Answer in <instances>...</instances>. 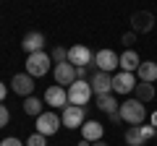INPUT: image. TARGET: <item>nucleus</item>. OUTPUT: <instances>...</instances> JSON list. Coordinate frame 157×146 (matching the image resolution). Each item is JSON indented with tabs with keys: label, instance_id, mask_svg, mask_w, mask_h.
I'll use <instances>...</instances> for the list:
<instances>
[{
	"label": "nucleus",
	"instance_id": "obj_25",
	"mask_svg": "<svg viewBox=\"0 0 157 146\" xmlns=\"http://www.w3.org/2000/svg\"><path fill=\"white\" fill-rule=\"evenodd\" d=\"M8 120H11V112H8V107L0 102V128H3V125H8Z\"/></svg>",
	"mask_w": 157,
	"mask_h": 146
},
{
	"label": "nucleus",
	"instance_id": "obj_17",
	"mask_svg": "<svg viewBox=\"0 0 157 146\" xmlns=\"http://www.w3.org/2000/svg\"><path fill=\"white\" fill-rule=\"evenodd\" d=\"M155 94H157L155 84H147V81H139V84H136V89H134V99L144 102V104L155 99Z\"/></svg>",
	"mask_w": 157,
	"mask_h": 146
},
{
	"label": "nucleus",
	"instance_id": "obj_2",
	"mask_svg": "<svg viewBox=\"0 0 157 146\" xmlns=\"http://www.w3.org/2000/svg\"><path fill=\"white\" fill-rule=\"evenodd\" d=\"M94 97V91H92V84L89 81H73L71 86H68V104H78V107H84L89 104V99Z\"/></svg>",
	"mask_w": 157,
	"mask_h": 146
},
{
	"label": "nucleus",
	"instance_id": "obj_28",
	"mask_svg": "<svg viewBox=\"0 0 157 146\" xmlns=\"http://www.w3.org/2000/svg\"><path fill=\"white\" fill-rule=\"evenodd\" d=\"M86 73H89V68H86V65H78V68H76V78H81V81H89V78H86Z\"/></svg>",
	"mask_w": 157,
	"mask_h": 146
},
{
	"label": "nucleus",
	"instance_id": "obj_6",
	"mask_svg": "<svg viewBox=\"0 0 157 146\" xmlns=\"http://www.w3.org/2000/svg\"><path fill=\"white\" fill-rule=\"evenodd\" d=\"M60 125H63V120H60V115H55V112H42L37 118V133H42V136H55L58 130H60Z\"/></svg>",
	"mask_w": 157,
	"mask_h": 146
},
{
	"label": "nucleus",
	"instance_id": "obj_19",
	"mask_svg": "<svg viewBox=\"0 0 157 146\" xmlns=\"http://www.w3.org/2000/svg\"><path fill=\"white\" fill-rule=\"evenodd\" d=\"M97 107H100L105 115H113V112H118L121 102H115V97H113V94H97Z\"/></svg>",
	"mask_w": 157,
	"mask_h": 146
},
{
	"label": "nucleus",
	"instance_id": "obj_8",
	"mask_svg": "<svg viewBox=\"0 0 157 146\" xmlns=\"http://www.w3.org/2000/svg\"><path fill=\"white\" fill-rule=\"evenodd\" d=\"M68 63H73V65H86V68H94V52L89 50L86 45H73L71 50H68Z\"/></svg>",
	"mask_w": 157,
	"mask_h": 146
},
{
	"label": "nucleus",
	"instance_id": "obj_12",
	"mask_svg": "<svg viewBox=\"0 0 157 146\" xmlns=\"http://www.w3.org/2000/svg\"><path fill=\"white\" fill-rule=\"evenodd\" d=\"M92 91L97 94H110L113 91V73H105V71H94L92 73Z\"/></svg>",
	"mask_w": 157,
	"mask_h": 146
},
{
	"label": "nucleus",
	"instance_id": "obj_32",
	"mask_svg": "<svg viewBox=\"0 0 157 146\" xmlns=\"http://www.w3.org/2000/svg\"><path fill=\"white\" fill-rule=\"evenodd\" d=\"M92 146H107V144H105V141H94V144H92Z\"/></svg>",
	"mask_w": 157,
	"mask_h": 146
},
{
	"label": "nucleus",
	"instance_id": "obj_9",
	"mask_svg": "<svg viewBox=\"0 0 157 146\" xmlns=\"http://www.w3.org/2000/svg\"><path fill=\"white\" fill-rule=\"evenodd\" d=\"M155 29V13L152 11H136L131 13V31L136 34H147Z\"/></svg>",
	"mask_w": 157,
	"mask_h": 146
},
{
	"label": "nucleus",
	"instance_id": "obj_20",
	"mask_svg": "<svg viewBox=\"0 0 157 146\" xmlns=\"http://www.w3.org/2000/svg\"><path fill=\"white\" fill-rule=\"evenodd\" d=\"M42 104H45V99H37V97H26V99H24V112L32 115V118H39V115L45 112V110H42Z\"/></svg>",
	"mask_w": 157,
	"mask_h": 146
},
{
	"label": "nucleus",
	"instance_id": "obj_31",
	"mask_svg": "<svg viewBox=\"0 0 157 146\" xmlns=\"http://www.w3.org/2000/svg\"><path fill=\"white\" fill-rule=\"evenodd\" d=\"M152 125H155V128H157V110H155V112H152Z\"/></svg>",
	"mask_w": 157,
	"mask_h": 146
},
{
	"label": "nucleus",
	"instance_id": "obj_30",
	"mask_svg": "<svg viewBox=\"0 0 157 146\" xmlns=\"http://www.w3.org/2000/svg\"><path fill=\"white\" fill-rule=\"evenodd\" d=\"M76 146H92V141H86V138H81V141H78Z\"/></svg>",
	"mask_w": 157,
	"mask_h": 146
},
{
	"label": "nucleus",
	"instance_id": "obj_16",
	"mask_svg": "<svg viewBox=\"0 0 157 146\" xmlns=\"http://www.w3.org/2000/svg\"><path fill=\"white\" fill-rule=\"evenodd\" d=\"M136 78L147 81V84H155L157 81V63L155 60H141V65L136 68Z\"/></svg>",
	"mask_w": 157,
	"mask_h": 146
},
{
	"label": "nucleus",
	"instance_id": "obj_11",
	"mask_svg": "<svg viewBox=\"0 0 157 146\" xmlns=\"http://www.w3.org/2000/svg\"><path fill=\"white\" fill-rule=\"evenodd\" d=\"M52 76H55V81L60 86H71L76 78V65L73 63H55V68H52Z\"/></svg>",
	"mask_w": 157,
	"mask_h": 146
},
{
	"label": "nucleus",
	"instance_id": "obj_13",
	"mask_svg": "<svg viewBox=\"0 0 157 146\" xmlns=\"http://www.w3.org/2000/svg\"><path fill=\"white\" fill-rule=\"evenodd\" d=\"M11 89L16 91L18 97L26 99V97H32V91H34V78L29 76V73H16V76L11 78Z\"/></svg>",
	"mask_w": 157,
	"mask_h": 146
},
{
	"label": "nucleus",
	"instance_id": "obj_14",
	"mask_svg": "<svg viewBox=\"0 0 157 146\" xmlns=\"http://www.w3.org/2000/svg\"><path fill=\"white\" fill-rule=\"evenodd\" d=\"M45 34L42 31H29L26 37H24V42H21V47H24V52L26 55H34V52H42L45 50Z\"/></svg>",
	"mask_w": 157,
	"mask_h": 146
},
{
	"label": "nucleus",
	"instance_id": "obj_29",
	"mask_svg": "<svg viewBox=\"0 0 157 146\" xmlns=\"http://www.w3.org/2000/svg\"><path fill=\"white\" fill-rule=\"evenodd\" d=\"M6 94H8V89H6V84L0 81V102H6Z\"/></svg>",
	"mask_w": 157,
	"mask_h": 146
},
{
	"label": "nucleus",
	"instance_id": "obj_27",
	"mask_svg": "<svg viewBox=\"0 0 157 146\" xmlns=\"http://www.w3.org/2000/svg\"><path fill=\"white\" fill-rule=\"evenodd\" d=\"M134 42H136V31H126V34H123V45L131 50V45H134Z\"/></svg>",
	"mask_w": 157,
	"mask_h": 146
},
{
	"label": "nucleus",
	"instance_id": "obj_23",
	"mask_svg": "<svg viewBox=\"0 0 157 146\" xmlns=\"http://www.w3.org/2000/svg\"><path fill=\"white\" fill-rule=\"evenodd\" d=\"M26 146H47V136H42V133H32L26 138Z\"/></svg>",
	"mask_w": 157,
	"mask_h": 146
},
{
	"label": "nucleus",
	"instance_id": "obj_26",
	"mask_svg": "<svg viewBox=\"0 0 157 146\" xmlns=\"http://www.w3.org/2000/svg\"><path fill=\"white\" fill-rule=\"evenodd\" d=\"M0 146H26V144H21V141H18L16 136H8V138H3V141H0Z\"/></svg>",
	"mask_w": 157,
	"mask_h": 146
},
{
	"label": "nucleus",
	"instance_id": "obj_24",
	"mask_svg": "<svg viewBox=\"0 0 157 146\" xmlns=\"http://www.w3.org/2000/svg\"><path fill=\"white\" fill-rule=\"evenodd\" d=\"M139 128H141L144 141H149V138H155V136H157V128H155V125H139Z\"/></svg>",
	"mask_w": 157,
	"mask_h": 146
},
{
	"label": "nucleus",
	"instance_id": "obj_22",
	"mask_svg": "<svg viewBox=\"0 0 157 146\" xmlns=\"http://www.w3.org/2000/svg\"><path fill=\"white\" fill-rule=\"evenodd\" d=\"M50 57H52V63H68V50L66 47H52Z\"/></svg>",
	"mask_w": 157,
	"mask_h": 146
},
{
	"label": "nucleus",
	"instance_id": "obj_18",
	"mask_svg": "<svg viewBox=\"0 0 157 146\" xmlns=\"http://www.w3.org/2000/svg\"><path fill=\"white\" fill-rule=\"evenodd\" d=\"M141 65V57L136 55V50H126L121 55V71H128V73H136V68Z\"/></svg>",
	"mask_w": 157,
	"mask_h": 146
},
{
	"label": "nucleus",
	"instance_id": "obj_10",
	"mask_svg": "<svg viewBox=\"0 0 157 146\" xmlns=\"http://www.w3.org/2000/svg\"><path fill=\"white\" fill-rule=\"evenodd\" d=\"M45 104H50L52 110H63V107L68 104V91H66V86H60V84H52L50 89L45 91Z\"/></svg>",
	"mask_w": 157,
	"mask_h": 146
},
{
	"label": "nucleus",
	"instance_id": "obj_21",
	"mask_svg": "<svg viewBox=\"0 0 157 146\" xmlns=\"http://www.w3.org/2000/svg\"><path fill=\"white\" fill-rule=\"evenodd\" d=\"M126 144L128 146H144L147 141H144V136H141V128L139 125H128V130H126Z\"/></svg>",
	"mask_w": 157,
	"mask_h": 146
},
{
	"label": "nucleus",
	"instance_id": "obj_4",
	"mask_svg": "<svg viewBox=\"0 0 157 146\" xmlns=\"http://www.w3.org/2000/svg\"><path fill=\"white\" fill-rule=\"evenodd\" d=\"M60 120H63V128H68V130L81 128V125L86 123V110H84V107H78V104H66V107H63Z\"/></svg>",
	"mask_w": 157,
	"mask_h": 146
},
{
	"label": "nucleus",
	"instance_id": "obj_3",
	"mask_svg": "<svg viewBox=\"0 0 157 146\" xmlns=\"http://www.w3.org/2000/svg\"><path fill=\"white\" fill-rule=\"evenodd\" d=\"M50 63H52V57L47 55L45 50L34 52V55H26V73L32 78H39V76H45V73L50 71Z\"/></svg>",
	"mask_w": 157,
	"mask_h": 146
},
{
	"label": "nucleus",
	"instance_id": "obj_5",
	"mask_svg": "<svg viewBox=\"0 0 157 146\" xmlns=\"http://www.w3.org/2000/svg\"><path fill=\"white\" fill-rule=\"evenodd\" d=\"M139 78H136V73H128V71H118L113 73V91L115 94H131L136 89Z\"/></svg>",
	"mask_w": 157,
	"mask_h": 146
},
{
	"label": "nucleus",
	"instance_id": "obj_1",
	"mask_svg": "<svg viewBox=\"0 0 157 146\" xmlns=\"http://www.w3.org/2000/svg\"><path fill=\"white\" fill-rule=\"evenodd\" d=\"M118 112H121V120L128 123V125H141V123L147 120V107H144V102H139V99H126V102H121Z\"/></svg>",
	"mask_w": 157,
	"mask_h": 146
},
{
	"label": "nucleus",
	"instance_id": "obj_15",
	"mask_svg": "<svg viewBox=\"0 0 157 146\" xmlns=\"http://www.w3.org/2000/svg\"><path fill=\"white\" fill-rule=\"evenodd\" d=\"M102 136H105V128H102V123H97V120H86L84 125H81V138L86 141H102Z\"/></svg>",
	"mask_w": 157,
	"mask_h": 146
},
{
	"label": "nucleus",
	"instance_id": "obj_7",
	"mask_svg": "<svg viewBox=\"0 0 157 146\" xmlns=\"http://www.w3.org/2000/svg\"><path fill=\"white\" fill-rule=\"evenodd\" d=\"M94 68L105 73H115V68H121V55H115L113 50H100L94 52Z\"/></svg>",
	"mask_w": 157,
	"mask_h": 146
}]
</instances>
